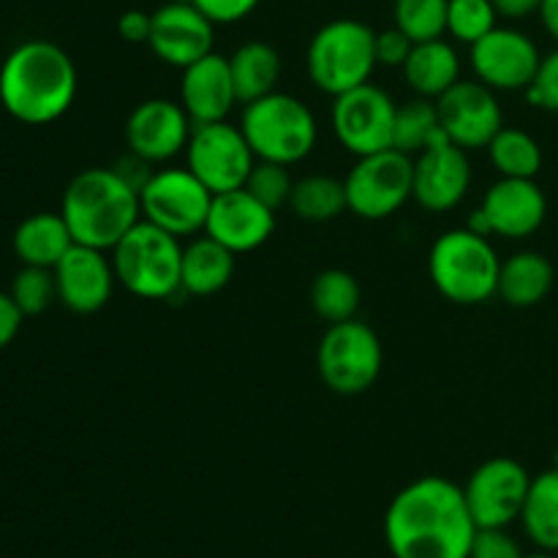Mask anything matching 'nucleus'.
I'll return each mask as SVG.
<instances>
[{
    "label": "nucleus",
    "instance_id": "1",
    "mask_svg": "<svg viewBox=\"0 0 558 558\" xmlns=\"http://www.w3.org/2000/svg\"><path fill=\"white\" fill-rule=\"evenodd\" d=\"M474 523L463 485L447 477H420L398 490L385 512V539L392 558H469Z\"/></svg>",
    "mask_w": 558,
    "mask_h": 558
},
{
    "label": "nucleus",
    "instance_id": "2",
    "mask_svg": "<svg viewBox=\"0 0 558 558\" xmlns=\"http://www.w3.org/2000/svg\"><path fill=\"white\" fill-rule=\"evenodd\" d=\"M80 87L76 65L60 44L31 38L0 65V104L25 125H47L71 109Z\"/></svg>",
    "mask_w": 558,
    "mask_h": 558
},
{
    "label": "nucleus",
    "instance_id": "3",
    "mask_svg": "<svg viewBox=\"0 0 558 558\" xmlns=\"http://www.w3.org/2000/svg\"><path fill=\"white\" fill-rule=\"evenodd\" d=\"M60 216L69 223L74 243L112 251L142 221L140 191L112 167L82 169L65 185Z\"/></svg>",
    "mask_w": 558,
    "mask_h": 558
},
{
    "label": "nucleus",
    "instance_id": "4",
    "mask_svg": "<svg viewBox=\"0 0 558 558\" xmlns=\"http://www.w3.org/2000/svg\"><path fill=\"white\" fill-rule=\"evenodd\" d=\"M501 259L490 238L461 227L441 234L428 254L436 292L456 305L488 303L499 292Z\"/></svg>",
    "mask_w": 558,
    "mask_h": 558
},
{
    "label": "nucleus",
    "instance_id": "5",
    "mask_svg": "<svg viewBox=\"0 0 558 558\" xmlns=\"http://www.w3.org/2000/svg\"><path fill=\"white\" fill-rule=\"evenodd\" d=\"M240 129L256 161L283 163V167L305 161L319 140V125L308 104L281 90L243 104Z\"/></svg>",
    "mask_w": 558,
    "mask_h": 558
},
{
    "label": "nucleus",
    "instance_id": "6",
    "mask_svg": "<svg viewBox=\"0 0 558 558\" xmlns=\"http://www.w3.org/2000/svg\"><path fill=\"white\" fill-rule=\"evenodd\" d=\"M118 283L140 300H169L183 292V245L180 238L142 218L112 251Z\"/></svg>",
    "mask_w": 558,
    "mask_h": 558
},
{
    "label": "nucleus",
    "instance_id": "7",
    "mask_svg": "<svg viewBox=\"0 0 558 558\" xmlns=\"http://www.w3.org/2000/svg\"><path fill=\"white\" fill-rule=\"evenodd\" d=\"M308 76L316 90L341 96L365 85L376 69V31L360 20H332L308 44Z\"/></svg>",
    "mask_w": 558,
    "mask_h": 558
},
{
    "label": "nucleus",
    "instance_id": "8",
    "mask_svg": "<svg viewBox=\"0 0 558 558\" xmlns=\"http://www.w3.org/2000/svg\"><path fill=\"white\" fill-rule=\"evenodd\" d=\"M385 363L381 341L365 322L347 319L330 325L316 349V371L327 390L338 396H363L376 385Z\"/></svg>",
    "mask_w": 558,
    "mask_h": 558
},
{
    "label": "nucleus",
    "instance_id": "9",
    "mask_svg": "<svg viewBox=\"0 0 558 558\" xmlns=\"http://www.w3.org/2000/svg\"><path fill=\"white\" fill-rule=\"evenodd\" d=\"M213 196L189 167L158 169L140 191L142 218L174 238H191L205 232Z\"/></svg>",
    "mask_w": 558,
    "mask_h": 558
},
{
    "label": "nucleus",
    "instance_id": "10",
    "mask_svg": "<svg viewBox=\"0 0 558 558\" xmlns=\"http://www.w3.org/2000/svg\"><path fill=\"white\" fill-rule=\"evenodd\" d=\"M349 210L365 221H385L412 199L414 158L407 153L381 150L357 158L343 180Z\"/></svg>",
    "mask_w": 558,
    "mask_h": 558
},
{
    "label": "nucleus",
    "instance_id": "11",
    "mask_svg": "<svg viewBox=\"0 0 558 558\" xmlns=\"http://www.w3.org/2000/svg\"><path fill=\"white\" fill-rule=\"evenodd\" d=\"M185 161H189L185 167L213 194H223V191L243 189L256 156L240 125L218 120V123L194 125L189 147H185Z\"/></svg>",
    "mask_w": 558,
    "mask_h": 558
},
{
    "label": "nucleus",
    "instance_id": "12",
    "mask_svg": "<svg viewBox=\"0 0 558 558\" xmlns=\"http://www.w3.org/2000/svg\"><path fill=\"white\" fill-rule=\"evenodd\" d=\"M396 109L390 93L379 85L354 87V90L336 96L332 104V131L343 150L363 158L371 153L390 150L392 131H396Z\"/></svg>",
    "mask_w": 558,
    "mask_h": 558
},
{
    "label": "nucleus",
    "instance_id": "13",
    "mask_svg": "<svg viewBox=\"0 0 558 558\" xmlns=\"http://www.w3.org/2000/svg\"><path fill=\"white\" fill-rule=\"evenodd\" d=\"M532 474L515 458H490L480 463L463 485L469 512L477 529H507L521 521Z\"/></svg>",
    "mask_w": 558,
    "mask_h": 558
},
{
    "label": "nucleus",
    "instance_id": "14",
    "mask_svg": "<svg viewBox=\"0 0 558 558\" xmlns=\"http://www.w3.org/2000/svg\"><path fill=\"white\" fill-rule=\"evenodd\" d=\"M548 216V199L537 180L499 178L483 196V205L472 213L466 227L474 232L499 234L507 240H526L537 232Z\"/></svg>",
    "mask_w": 558,
    "mask_h": 558
},
{
    "label": "nucleus",
    "instance_id": "15",
    "mask_svg": "<svg viewBox=\"0 0 558 558\" xmlns=\"http://www.w3.org/2000/svg\"><path fill=\"white\" fill-rule=\"evenodd\" d=\"M469 49H472L469 52L472 71L483 85L496 93H526L543 60L532 36L501 25H496L488 36L480 38Z\"/></svg>",
    "mask_w": 558,
    "mask_h": 558
},
{
    "label": "nucleus",
    "instance_id": "16",
    "mask_svg": "<svg viewBox=\"0 0 558 558\" xmlns=\"http://www.w3.org/2000/svg\"><path fill=\"white\" fill-rule=\"evenodd\" d=\"M436 107L445 136L463 150L488 147V142L505 129V112L496 90L480 80H458L445 96L436 98Z\"/></svg>",
    "mask_w": 558,
    "mask_h": 558
},
{
    "label": "nucleus",
    "instance_id": "17",
    "mask_svg": "<svg viewBox=\"0 0 558 558\" xmlns=\"http://www.w3.org/2000/svg\"><path fill=\"white\" fill-rule=\"evenodd\" d=\"M194 120L172 98H147L125 118V147L150 163H167L185 153Z\"/></svg>",
    "mask_w": 558,
    "mask_h": 558
},
{
    "label": "nucleus",
    "instance_id": "18",
    "mask_svg": "<svg viewBox=\"0 0 558 558\" xmlns=\"http://www.w3.org/2000/svg\"><path fill=\"white\" fill-rule=\"evenodd\" d=\"M472 189V161L469 150L439 140L414 156L412 199L428 213H450L466 199Z\"/></svg>",
    "mask_w": 558,
    "mask_h": 558
},
{
    "label": "nucleus",
    "instance_id": "19",
    "mask_svg": "<svg viewBox=\"0 0 558 558\" xmlns=\"http://www.w3.org/2000/svg\"><path fill=\"white\" fill-rule=\"evenodd\" d=\"M213 41H216V25L194 3L169 0L161 9L153 11L147 47L163 65L180 71L189 69L191 63L213 52Z\"/></svg>",
    "mask_w": 558,
    "mask_h": 558
},
{
    "label": "nucleus",
    "instance_id": "20",
    "mask_svg": "<svg viewBox=\"0 0 558 558\" xmlns=\"http://www.w3.org/2000/svg\"><path fill=\"white\" fill-rule=\"evenodd\" d=\"M276 232V210L256 199L251 191L234 189L213 196L205 234L234 254L262 248Z\"/></svg>",
    "mask_w": 558,
    "mask_h": 558
},
{
    "label": "nucleus",
    "instance_id": "21",
    "mask_svg": "<svg viewBox=\"0 0 558 558\" xmlns=\"http://www.w3.org/2000/svg\"><path fill=\"white\" fill-rule=\"evenodd\" d=\"M54 283H58V300L74 314H96L112 298L118 283L112 256L107 251L90 248V245L74 243L69 254L52 267Z\"/></svg>",
    "mask_w": 558,
    "mask_h": 558
},
{
    "label": "nucleus",
    "instance_id": "22",
    "mask_svg": "<svg viewBox=\"0 0 558 558\" xmlns=\"http://www.w3.org/2000/svg\"><path fill=\"white\" fill-rule=\"evenodd\" d=\"M180 104L189 112V118L194 120V125L227 120L232 109L240 104L238 90H234L232 69H229V58L210 52L202 60H196V63H191L189 69H183V76H180Z\"/></svg>",
    "mask_w": 558,
    "mask_h": 558
},
{
    "label": "nucleus",
    "instance_id": "23",
    "mask_svg": "<svg viewBox=\"0 0 558 558\" xmlns=\"http://www.w3.org/2000/svg\"><path fill=\"white\" fill-rule=\"evenodd\" d=\"M401 71L414 96L434 98L436 101L461 80V58H458L456 47L450 41L430 38V41L414 44Z\"/></svg>",
    "mask_w": 558,
    "mask_h": 558
},
{
    "label": "nucleus",
    "instance_id": "24",
    "mask_svg": "<svg viewBox=\"0 0 558 558\" xmlns=\"http://www.w3.org/2000/svg\"><path fill=\"white\" fill-rule=\"evenodd\" d=\"M71 245L74 234L60 213H33L14 229V254L22 265L52 270Z\"/></svg>",
    "mask_w": 558,
    "mask_h": 558
},
{
    "label": "nucleus",
    "instance_id": "25",
    "mask_svg": "<svg viewBox=\"0 0 558 558\" xmlns=\"http://www.w3.org/2000/svg\"><path fill=\"white\" fill-rule=\"evenodd\" d=\"M234 267H238V254L202 234L183 248V292L194 298H210L229 287Z\"/></svg>",
    "mask_w": 558,
    "mask_h": 558
},
{
    "label": "nucleus",
    "instance_id": "26",
    "mask_svg": "<svg viewBox=\"0 0 558 558\" xmlns=\"http://www.w3.org/2000/svg\"><path fill=\"white\" fill-rule=\"evenodd\" d=\"M556 281L554 265L537 251H518L501 262L499 298L512 308H532L543 303Z\"/></svg>",
    "mask_w": 558,
    "mask_h": 558
},
{
    "label": "nucleus",
    "instance_id": "27",
    "mask_svg": "<svg viewBox=\"0 0 558 558\" xmlns=\"http://www.w3.org/2000/svg\"><path fill=\"white\" fill-rule=\"evenodd\" d=\"M229 69H232L234 90H238L240 104H251L256 98L276 93L283 63L272 44L248 41L234 49L232 58H229Z\"/></svg>",
    "mask_w": 558,
    "mask_h": 558
},
{
    "label": "nucleus",
    "instance_id": "28",
    "mask_svg": "<svg viewBox=\"0 0 558 558\" xmlns=\"http://www.w3.org/2000/svg\"><path fill=\"white\" fill-rule=\"evenodd\" d=\"M521 523L526 537L539 550L558 554V469L532 477Z\"/></svg>",
    "mask_w": 558,
    "mask_h": 558
},
{
    "label": "nucleus",
    "instance_id": "29",
    "mask_svg": "<svg viewBox=\"0 0 558 558\" xmlns=\"http://www.w3.org/2000/svg\"><path fill=\"white\" fill-rule=\"evenodd\" d=\"M445 140L439 120V107L434 98L414 96L412 101L396 109V131H392V147L407 156H420L425 147Z\"/></svg>",
    "mask_w": 558,
    "mask_h": 558
},
{
    "label": "nucleus",
    "instance_id": "30",
    "mask_svg": "<svg viewBox=\"0 0 558 558\" xmlns=\"http://www.w3.org/2000/svg\"><path fill=\"white\" fill-rule=\"evenodd\" d=\"M360 300H363V292H360L357 278L338 267L322 270L311 283V308L327 325L354 319L360 311Z\"/></svg>",
    "mask_w": 558,
    "mask_h": 558
},
{
    "label": "nucleus",
    "instance_id": "31",
    "mask_svg": "<svg viewBox=\"0 0 558 558\" xmlns=\"http://www.w3.org/2000/svg\"><path fill=\"white\" fill-rule=\"evenodd\" d=\"M289 207L303 221H332V218L349 210L347 185H343V180L330 178V174H308V178L294 183Z\"/></svg>",
    "mask_w": 558,
    "mask_h": 558
},
{
    "label": "nucleus",
    "instance_id": "32",
    "mask_svg": "<svg viewBox=\"0 0 558 558\" xmlns=\"http://www.w3.org/2000/svg\"><path fill=\"white\" fill-rule=\"evenodd\" d=\"M488 158L501 178L534 180L543 169V147L532 134L521 129H501L488 142Z\"/></svg>",
    "mask_w": 558,
    "mask_h": 558
},
{
    "label": "nucleus",
    "instance_id": "33",
    "mask_svg": "<svg viewBox=\"0 0 558 558\" xmlns=\"http://www.w3.org/2000/svg\"><path fill=\"white\" fill-rule=\"evenodd\" d=\"M447 9H450V0H396L392 14H396L398 31L420 44L445 36Z\"/></svg>",
    "mask_w": 558,
    "mask_h": 558
},
{
    "label": "nucleus",
    "instance_id": "34",
    "mask_svg": "<svg viewBox=\"0 0 558 558\" xmlns=\"http://www.w3.org/2000/svg\"><path fill=\"white\" fill-rule=\"evenodd\" d=\"M499 25V11L494 0H450L447 9V33L461 44H477Z\"/></svg>",
    "mask_w": 558,
    "mask_h": 558
},
{
    "label": "nucleus",
    "instance_id": "35",
    "mask_svg": "<svg viewBox=\"0 0 558 558\" xmlns=\"http://www.w3.org/2000/svg\"><path fill=\"white\" fill-rule=\"evenodd\" d=\"M9 294L25 316H38L58 300V283H54V272L49 267H33L22 265L11 281Z\"/></svg>",
    "mask_w": 558,
    "mask_h": 558
},
{
    "label": "nucleus",
    "instance_id": "36",
    "mask_svg": "<svg viewBox=\"0 0 558 558\" xmlns=\"http://www.w3.org/2000/svg\"><path fill=\"white\" fill-rule=\"evenodd\" d=\"M245 191L256 196L259 202H265L270 210H281L283 205H289V196H292L294 180L289 174V167L272 161H256L251 169L248 180L243 185Z\"/></svg>",
    "mask_w": 558,
    "mask_h": 558
},
{
    "label": "nucleus",
    "instance_id": "37",
    "mask_svg": "<svg viewBox=\"0 0 558 558\" xmlns=\"http://www.w3.org/2000/svg\"><path fill=\"white\" fill-rule=\"evenodd\" d=\"M526 98L532 107L558 112V47L539 60L537 74L526 87Z\"/></svg>",
    "mask_w": 558,
    "mask_h": 558
},
{
    "label": "nucleus",
    "instance_id": "38",
    "mask_svg": "<svg viewBox=\"0 0 558 558\" xmlns=\"http://www.w3.org/2000/svg\"><path fill=\"white\" fill-rule=\"evenodd\" d=\"M469 558H523V550L507 529H477Z\"/></svg>",
    "mask_w": 558,
    "mask_h": 558
},
{
    "label": "nucleus",
    "instance_id": "39",
    "mask_svg": "<svg viewBox=\"0 0 558 558\" xmlns=\"http://www.w3.org/2000/svg\"><path fill=\"white\" fill-rule=\"evenodd\" d=\"M213 25H234L259 9L262 0H191Z\"/></svg>",
    "mask_w": 558,
    "mask_h": 558
},
{
    "label": "nucleus",
    "instance_id": "40",
    "mask_svg": "<svg viewBox=\"0 0 558 558\" xmlns=\"http://www.w3.org/2000/svg\"><path fill=\"white\" fill-rule=\"evenodd\" d=\"M414 41L398 27L376 33V65H387V69H403L409 52H412Z\"/></svg>",
    "mask_w": 558,
    "mask_h": 558
},
{
    "label": "nucleus",
    "instance_id": "41",
    "mask_svg": "<svg viewBox=\"0 0 558 558\" xmlns=\"http://www.w3.org/2000/svg\"><path fill=\"white\" fill-rule=\"evenodd\" d=\"M153 31V14L142 9H129L120 14L118 20V36L125 44H147Z\"/></svg>",
    "mask_w": 558,
    "mask_h": 558
},
{
    "label": "nucleus",
    "instance_id": "42",
    "mask_svg": "<svg viewBox=\"0 0 558 558\" xmlns=\"http://www.w3.org/2000/svg\"><path fill=\"white\" fill-rule=\"evenodd\" d=\"M22 319H25V314L14 303V298L9 292H0V352L16 338Z\"/></svg>",
    "mask_w": 558,
    "mask_h": 558
},
{
    "label": "nucleus",
    "instance_id": "43",
    "mask_svg": "<svg viewBox=\"0 0 558 558\" xmlns=\"http://www.w3.org/2000/svg\"><path fill=\"white\" fill-rule=\"evenodd\" d=\"M494 5L499 11V16H505V20H523V16L534 14V11L539 14L543 0H494Z\"/></svg>",
    "mask_w": 558,
    "mask_h": 558
},
{
    "label": "nucleus",
    "instance_id": "44",
    "mask_svg": "<svg viewBox=\"0 0 558 558\" xmlns=\"http://www.w3.org/2000/svg\"><path fill=\"white\" fill-rule=\"evenodd\" d=\"M539 20H543L550 38L558 44V0H543V5H539Z\"/></svg>",
    "mask_w": 558,
    "mask_h": 558
},
{
    "label": "nucleus",
    "instance_id": "45",
    "mask_svg": "<svg viewBox=\"0 0 558 558\" xmlns=\"http://www.w3.org/2000/svg\"><path fill=\"white\" fill-rule=\"evenodd\" d=\"M523 558H558V554H550V550H537V554H529Z\"/></svg>",
    "mask_w": 558,
    "mask_h": 558
},
{
    "label": "nucleus",
    "instance_id": "46",
    "mask_svg": "<svg viewBox=\"0 0 558 558\" xmlns=\"http://www.w3.org/2000/svg\"><path fill=\"white\" fill-rule=\"evenodd\" d=\"M554 469H558V447H556V452H554Z\"/></svg>",
    "mask_w": 558,
    "mask_h": 558
}]
</instances>
